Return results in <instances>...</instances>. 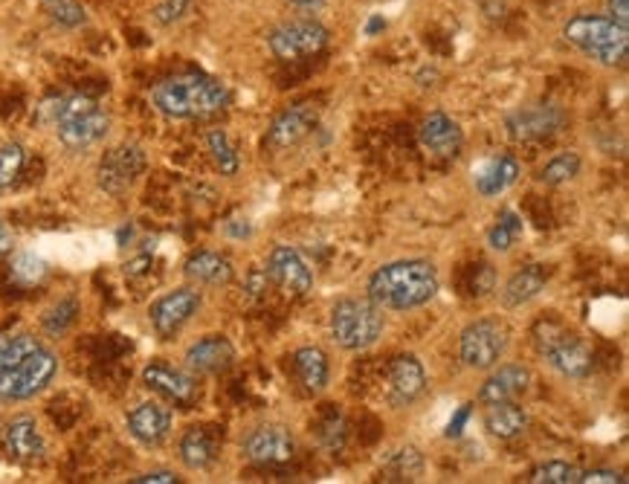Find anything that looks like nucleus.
<instances>
[{"label": "nucleus", "instance_id": "f257e3e1", "mask_svg": "<svg viewBox=\"0 0 629 484\" xmlns=\"http://www.w3.org/2000/svg\"><path fill=\"white\" fill-rule=\"evenodd\" d=\"M441 278L435 264L427 259L388 261L369 276V299L383 311H415L432 302L439 294Z\"/></svg>", "mask_w": 629, "mask_h": 484}, {"label": "nucleus", "instance_id": "7c9ffc66", "mask_svg": "<svg viewBox=\"0 0 629 484\" xmlns=\"http://www.w3.org/2000/svg\"><path fill=\"white\" fill-rule=\"evenodd\" d=\"M526 233V224H522V218L517 212H510L505 209L499 215V221L491 226V233H488V247L493 252H510V247L522 238Z\"/></svg>", "mask_w": 629, "mask_h": 484}, {"label": "nucleus", "instance_id": "58836bf2", "mask_svg": "<svg viewBox=\"0 0 629 484\" xmlns=\"http://www.w3.org/2000/svg\"><path fill=\"white\" fill-rule=\"evenodd\" d=\"M50 17L59 26H67V29H76L87 21V12L82 3L76 0H52L50 3Z\"/></svg>", "mask_w": 629, "mask_h": 484}, {"label": "nucleus", "instance_id": "393cba45", "mask_svg": "<svg viewBox=\"0 0 629 484\" xmlns=\"http://www.w3.org/2000/svg\"><path fill=\"white\" fill-rule=\"evenodd\" d=\"M294 374L299 386H303L308 395H319V392L328 389V381H331V363H328V355L317 346H305L294 351Z\"/></svg>", "mask_w": 629, "mask_h": 484}, {"label": "nucleus", "instance_id": "72a5a7b5", "mask_svg": "<svg viewBox=\"0 0 629 484\" xmlns=\"http://www.w3.org/2000/svg\"><path fill=\"white\" fill-rule=\"evenodd\" d=\"M386 473L392 476L388 482H415L423 473V456L415 447H406L386 461Z\"/></svg>", "mask_w": 629, "mask_h": 484}, {"label": "nucleus", "instance_id": "79ce46f5", "mask_svg": "<svg viewBox=\"0 0 629 484\" xmlns=\"http://www.w3.org/2000/svg\"><path fill=\"white\" fill-rule=\"evenodd\" d=\"M244 290L250 299H261V296L268 294V273H261V270H250L247 278H244Z\"/></svg>", "mask_w": 629, "mask_h": 484}, {"label": "nucleus", "instance_id": "6ab92c4d", "mask_svg": "<svg viewBox=\"0 0 629 484\" xmlns=\"http://www.w3.org/2000/svg\"><path fill=\"white\" fill-rule=\"evenodd\" d=\"M528 386H531V372H528L522 363L493 365L488 381H484L482 389H479V400H482L484 407L505 404V400H517L519 395H526Z\"/></svg>", "mask_w": 629, "mask_h": 484}, {"label": "nucleus", "instance_id": "4c0bfd02", "mask_svg": "<svg viewBox=\"0 0 629 484\" xmlns=\"http://www.w3.org/2000/svg\"><path fill=\"white\" fill-rule=\"evenodd\" d=\"M319 442H322V447L331 452L343 450V442H345V421H343V412L340 409H331L328 412V418L322 421V426H319Z\"/></svg>", "mask_w": 629, "mask_h": 484}, {"label": "nucleus", "instance_id": "de8ad7c7", "mask_svg": "<svg viewBox=\"0 0 629 484\" xmlns=\"http://www.w3.org/2000/svg\"><path fill=\"white\" fill-rule=\"evenodd\" d=\"M296 9H303V12H319V9L325 7V0H291Z\"/></svg>", "mask_w": 629, "mask_h": 484}, {"label": "nucleus", "instance_id": "f8f14e48", "mask_svg": "<svg viewBox=\"0 0 629 484\" xmlns=\"http://www.w3.org/2000/svg\"><path fill=\"white\" fill-rule=\"evenodd\" d=\"M146 169L148 157L143 148L116 146L102 157L99 172H96V181H99V189L108 191V195H122V191H128L131 186L143 177Z\"/></svg>", "mask_w": 629, "mask_h": 484}, {"label": "nucleus", "instance_id": "6e6552de", "mask_svg": "<svg viewBox=\"0 0 629 484\" xmlns=\"http://www.w3.org/2000/svg\"><path fill=\"white\" fill-rule=\"evenodd\" d=\"M55 372H59V357L47 348H38L21 365L0 372V404H21L35 398L38 392L50 386Z\"/></svg>", "mask_w": 629, "mask_h": 484}, {"label": "nucleus", "instance_id": "a878e982", "mask_svg": "<svg viewBox=\"0 0 629 484\" xmlns=\"http://www.w3.org/2000/svg\"><path fill=\"white\" fill-rule=\"evenodd\" d=\"M3 444L12 459L17 461H33L38 456H44V438L41 430L35 424V418L17 415L7 424V433H3Z\"/></svg>", "mask_w": 629, "mask_h": 484}, {"label": "nucleus", "instance_id": "f704fd0d", "mask_svg": "<svg viewBox=\"0 0 629 484\" xmlns=\"http://www.w3.org/2000/svg\"><path fill=\"white\" fill-rule=\"evenodd\" d=\"M580 479V470L575 468V464H569V461H545V464H540V468L531 473V479L528 482L534 484H578Z\"/></svg>", "mask_w": 629, "mask_h": 484}, {"label": "nucleus", "instance_id": "e433bc0d", "mask_svg": "<svg viewBox=\"0 0 629 484\" xmlns=\"http://www.w3.org/2000/svg\"><path fill=\"white\" fill-rule=\"evenodd\" d=\"M76 317H78V302L76 299H61V302H55L50 308V311L44 313V331L47 334H64V331L76 322Z\"/></svg>", "mask_w": 629, "mask_h": 484}, {"label": "nucleus", "instance_id": "aec40b11", "mask_svg": "<svg viewBox=\"0 0 629 484\" xmlns=\"http://www.w3.org/2000/svg\"><path fill=\"white\" fill-rule=\"evenodd\" d=\"M128 433L146 447H157L163 444L172 433V409L157 404V400H146L128 412Z\"/></svg>", "mask_w": 629, "mask_h": 484}, {"label": "nucleus", "instance_id": "c756f323", "mask_svg": "<svg viewBox=\"0 0 629 484\" xmlns=\"http://www.w3.org/2000/svg\"><path fill=\"white\" fill-rule=\"evenodd\" d=\"M583 169V160H580L578 151H560V154H554L548 163L543 165V172H540V183L545 186H566L580 174Z\"/></svg>", "mask_w": 629, "mask_h": 484}, {"label": "nucleus", "instance_id": "a18cd8bd", "mask_svg": "<svg viewBox=\"0 0 629 484\" xmlns=\"http://www.w3.org/2000/svg\"><path fill=\"white\" fill-rule=\"evenodd\" d=\"M606 17H613L615 24L629 26V0H606Z\"/></svg>", "mask_w": 629, "mask_h": 484}, {"label": "nucleus", "instance_id": "c9c22d12", "mask_svg": "<svg viewBox=\"0 0 629 484\" xmlns=\"http://www.w3.org/2000/svg\"><path fill=\"white\" fill-rule=\"evenodd\" d=\"M44 276H47V264H44V259H38L35 252H21V256H15V261H12V278H15L17 285L33 287L38 285Z\"/></svg>", "mask_w": 629, "mask_h": 484}, {"label": "nucleus", "instance_id": "c03bdc74", "mask_svg": "<svg viewBox=\"0 0 629 484\" xmlns=\"http://www.w3.org/2000/svg\"><path fill=\"white\" fill-rule=\"evenodd\" d=\"M131 482H137V484H177L181 482V476H177V473H172V470H155V473H139V476H134Z\"/></svg>", "mask_w": 629, "mask_h": 484}, {"label": "nucleus", "instance_id": "b1692460", "mask_svg": "<svg viewBox=\"0 0 629 484\" xmlns=\"http://www.w3.org/2000/svg\"><path fill=\"white\" fill-rule=\"evenodd\" d=\"M545 282H548V270L543 264H526V268L514 270L505 287H502V305L505 308H522V305L543 294Z\"/></svg>", "mask_w": 629, "mask_h": 484}, {"label": "nucleus", "instance_id": "49530a36", "mask_svg": "<svg viewBox=\"0 0 629 484\" xmlns=\"http://www.w3.org/2000/svg\"><path fill=\"white\" fill-rule=\"evenodd\" d=\"M12 244H15V238H12V229H9L7 224H0V256H7V252L12 250Z\"/></svg>", "mask_w": 629, "mask_h": 484}, {"label": "nucleus", "instance_id": "09e8293b", "mask_svg": "<svg viewBox=\"0 0 629 484\" xmlns=\"http://www.w3.org/2000/svg\"><path fill=\"white\" fill-rule=\"evenodd\" d=\"M467 415H470V412H467V409H461V412H458L456 424H449V435H458V430H461V426H465Z\"/></svg>", "mask_w": 629, "mask_h": 484}, {"label": "nucleus", "instance_id": "a211bd4d", "mask_svg": "<svg viewBox=\"0 0 629 484\" xmlns=\"http://www.w3.org/2000/svg\"><path fill=\"white\" fill-rule=\"evenodd\" d=\"M143 383H146L148 389H155L157 395H163L165 400H172V404H192V400L198 398L195 377L181 372V369H174V365L163 363V360H155V363H148L143 369Z\"/></svg>", "mask_w": 629, "mask_h": 484}, {"label": "nucleus", "instance_id": "ea45409f", "mask_svg": "<svg viewBox=\"0 0 629 484\" xmlns=\"http://www.w3.org/2000/svg\"><path fill=\"white\" fill-rule=\"evenodd\" d=\"M192 0H157L155 7V21L160 26H172L177 21H183V15L189 12Z\"/></svg>", "mask_w": 629, "mask_h": 484}, {"label": "nucleus", "instance_id": "f3484780", "mask_svg": "<svg viewBox=\"0 0 629 484\" xmlns=\"http://www.w3.org/2000/svg\"><path fill=\"white\" fill-rule=\"evenodd\" d=\"M427 389V372L415 355H400L388 365V400L395 407H409Z\"/></svg>", "mask_w": 629, "mask_h": 484}, {"label": "nucleus", "instance_id": "ddd939ff", "mask_svg": "<svg viewBox=\"0 0 629 484\" xmlns=\"http://www.w3.org/2000/svg\"><path fill=\"white\" fill-rule=\"evenodd\" d=\"M268 278L291 296H305L313 287V270L291 244H276L268 256Z\"/></svg>", "mask_w": 629, "mask_h": 484}, {"label": "nucleus", "instance_id": "a19ab883", "mask_svg": "<svg viewBox=\"0 0 629 484\" xmlns=\"http://www.w3.org/2000/svg\"><path fill=\"white\" fill-rule=\"evenodd\" d=\"M578 484H627V476L621 470H589L580 473Z\"/></svg>", "mask_w": 629, "mask_h": 484}, {"label": "nucleus", "instance_id": "9d476101", "mask_svg": "<svg viewBox=\"0 0 629 484\" xmlns=\"http://www.w3.org/2000/svg\"><path fill=\"white\" fill-rule=\"evenodd\" d=\"M566 111L560 104L554 102H534V104H522L517 111H510L505 116V128L514 139L519 142H540V139H548L554 134H560L566 128Z\"/></svg>", "mask_w": 629, "mask_h": 484}, {"label": "nucleus", "instance_id": "423d86ee", "mask_svg": "<svg viewBox=\"0 0 629 484\" xmlns=\"http://www.w3.org/2000/svg\"><path fill=\"white\" fill-rule=\"evenodd\" d=\"M534 343L536 351L552 363V369L563 374V377H587L595 369V355H592V348L583 337L578 334H571L563 325L552 320L536 322L534 328Z\"/></svg>", "mask_w": 629, "mask_h": 484}, {"label": "nucleus", "instance_id": "37998d69", "mask_svg": "<svg viewBox=\"0 0 629 484\" xmlns=\"http://www.w3.org/2000/svg\"><path fill=\"white\" fill-rule=\"evenodd\" d=\"M224 233L230 235V238H235V241H244V238L252 235V224L247 218H230L224 224Z\"/></svg>", "mask_w": 629, "mask_h": 484}, {"label": "nucleus", "instance_id": "7ed1b4c3", "mask_svg": "<svg viewBox=\"0 0 629 484\" xmlns=\"http://www.w3.org/2000/svg\"><path fill=\"white\" fill-rule=\"evenodd\" d=\"M44 116L55 125L61 146L70 151H85L111 131V116L87 96L52 99L50 104H44Z\"/></svg>", "mask_w": 629, "mask_h": 484}, {"label": "nucleus", "instance_id": "9b49d317", "mask_svg": "<svg viewBox=\"0 0 629 484\" xmlns=\"http://www.w3.org/2000/svg\"><path fill=\"white\" fill-rule=\"evenodd\" d=\"M242 452L256 468H279L294 461L296 438L285 424H259L247 433Z\"/></svg>", "mask_w": 629, "mask_h": 484}, {"label": "nucleus", "instance_id": "412c9836", "mask_svg": "<svg viewBox=\"0 0 629 484\" xmlns=\"http://www.w3.org/2000/svg\"><path fill=\"white\" fill-rule=\"evenodd\" d=\"M235 363V346L221 334L198 339L186 351V365L198 374H221Z\"/></svg>", "mask_w": 629, "mask_h": 484}, {"label": "nucleus", "instance_id": "c85d7f7f", "mask_svg": "<svg viewBox=\"0 0 629 484\" xmlns=\"http://www.w3.org/2000/svg\"><path fill=\"white\" fill-rule=\"evenodd\" d=\"M38 348H41V343L33 334H0V372L21 365Z\"/></svg>", "mask_w": 629, "mask_h": 484}, {"label": "nucleus", "instance_id": "4be33fe9", "mask_svg": "<svg viewBox=\"0 0 629 484\" xmlns=\"http://www.w3.org/2000/svg\"><path fill=\"white\" fill-rule=\"evenodd\" d=\"M522 165L514 154H493L484 160L482 169L476 172V189L482 198H499L510 186H517Z\"/></svg>", "mask_w": 629, "mask_h": 484}, {"label": "nucleus", "instance_id": "8fccbe9b", "mask_svg": "<svg viewBox=\"0 0 629 484\" xmlns=\"http://www.w3.org/2000/svg\"><path fill=\"white\" fill-rule=\"evenodd\" d=\"M44 3H52V0H44Z\"/></svg>", "mask_w": 629, "mask_h": 484}, {"label": "nucleus", "instance_id": "2f4dec72", "mask_svg": "<svg viewBox=\"0 0 629 484\" xmlns=\"http://www.w3.org/2000/svg\"><path fill=\"white\" fill-rule=\"evenodd\" d=\"M207 148H209V154H212V160H215L218 172L226 174V177L238 174V169H242V160H238V151H235L233 139H230V134H226V131H221V128L209 131Z\"/></svg>", "mask_w": 629, "mask_h": 484}, {"label": "nucleus", "instance_id": "1a4fd4ad", "mask_svg": "<svg viewBox=\"0 0 629 484\" xmlns=\"http://www.w3.org/2000/svg\"><path fill=\"white\" fill-rule=\"evenodd\" d=\"M328 41H331V33H328L325 24H319L317 17H294V21H285L276 29H270L268 35L270 52L282 61L317 55V52L325 50Z\"/></svg>", "mask_w": 629, "mask_h": 484}, {"label": "nucleus", "instance_id": "20e7f679", "mask_svg": "<svg viewBox=\"0 0 629 484\" xmlns=\"http://www.w3.org/2000/svg\"><path fill=\"white\" fill-rule=\"evenodd\" d=\"M563 38L604 67H624L629 59V26L606 15H575L563 24Z\"/></svg>", "mask_w": 629, "mask_h": 484}, {"label": "nucleus", "instance_id": "2eb2a0df", "mask_svg": "<svg viewBox=\"0 0 629 484\" xmlns=\"http://www.w3.org/2000/svg\"><path fill=\"white\" fill-rule=\"evenodd\" d=\"M418 139H421L423 151L439 157V160H453V157L461 154V148H465V131L444 111H432L430 116L421 122Z\"/></svg>", "mask_w": 629, "mask_h": 484}, {"label": "nucleus", "instance_id": "4468645a", "mask_svg": "<svg viewBox=\"0 0 629 484\" xmlns=\"http://www.w3.org/2000/svg\"><path fill=\"white\" fill-rule=\"evenodd\" d=\"M198 290H195V287H177L172 294L160 296L157 302H151L148 320H151V328H155L160 337H172V334H177V331L198 313Z\"/></svg>", "mask_w": 629, "mask_h": 484}, {"label": "nucleus", "instance_id": "cd10ccee", "mask_svg": "<svg viewBox=\"0 0 629 484\" xmlns=\"http://www.w3.org/2000/svg\"><path fill=\"white\" fill-rule=\"evenodd\" d=\"M181 461L189 470H209L218 459L215 435L203 430V426H192L181 438Z\"/></svg>", "mask_w": 629, "mask_h": 484}, {"label": "nucleus", "instance_id": "5701e85b", "mask_svg": "<svg viewBox=\"0 0 629 484\" xmlns=\"http://www.w3.org/2000/svg\"><path fill=\"white\" fill-rule=\"evenodd\" d=\"M183 273H186V278H189L192 285L203 287H224L230 285L235 276L233 261L215 250L192 252L189 259H186V264H183Z\"/></svg>", "mask_w": 629, "mask_h": 484}, {"label": "nucleus", "instance_id": "bb28decb", "mask_svg": "<svg viewBox=\"0 0 629 484\" xmlns=\"http://www.w3.org/2000/svg\"><path fill=\"white\" fill-rule=\"evenodd\" d=\"M484 430L499 442H514L528 430V412L519 407L517 400L491 404L484 409Z\"/></svg>", "mask_w": 629, "mask_h": 484}, {"label": "nucleus", "instance_id": "f03ea898", "mask_svg": "<svg viewBox=\"0 0 629 484\" xmlns=\"http://www.w3.org/2000/svg\"><path fill=\"white\" fill-rule=\"evenodd\" d=\"M151 102L169 120H203L212 113L224 111L230 102V90L224 82H218L203 73H183L155 85Z\"/></svg>", "mask_w": 629, "mask_h": 484}, {"label": "nucleus", "instance_id": "dca6fc26", "mask_svg": "<svg viewBox=\"0 0 629 484\" xmlns=\"http://www.w3.org/2000/svg\"><path fill=\"white\" fill-rule=\"evenodd\" d=\"M319 125V108L311 102H299L276 113V120L268 128L270 148H294Z\"/></svg>", "mask_w": 629, "mask_h": 484}, {"label": "nucleus", "instance_id": "473e14b6", "mask_svg": "<svg viewBox=\"0 0 629 484\" xmlns=\"http://www.w3.org/2000/svg\"><path fill=\"white\" fill-rule=\"evenodd\" d=\"M26 165V148L21 142H3L0 146V191L12 189Z\"/></svg>", "mask_w": 629, "mask_h": 484}, {"label": "nucleus", "instance_id": "0eeeda50", "mask_svg": "<svg viewBox=\"0 0 629 484\" xmlns=\"http://www.w3.org/2000/svg\"><path fill=\"white\" fill-rule=\"evenodd\" d=\"M510 334L505 322L496 317H484V320L470 322L461 337H458V355L461 363L473 372H491L493 365L502 363V357L508 351Z\"/></svg>", "mask_w": 629, "mask_h": 484}, {"label": "nucleus", "instance_id": "39448f33", "mask_svg": "<svg viewBox=\"0 0 629 484\" xmlns=\"http://www.w3.org/2000/svg\"><path fill=\"white\" fill-rule=\"evenodd\" d=\"M328 331H331V339L343 351H366L383 337L386 317H383V308L371 302L369 296L366 299L348 296V299H340L331 308Z\"/></svg>", "mask_w": 629, "mask_h": 484}]
</instances>
